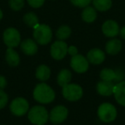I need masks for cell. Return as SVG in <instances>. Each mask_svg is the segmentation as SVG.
I'll use <instances>...</instances> for the list:
<instances>
[{
	"label": "cell",
	"mask_w": 125,
	"mask_h": 125,
	"mask_svg": "<svg viewBox=\"0 0 125 125\" xmlns=\"http://www.w3.org/2000/svg\"><path fill=\"white\" fill-rule=\"evenodd\" d=\"M68 53L70 54L71 57H73V56L76 55V54L78 53V50H77L76 47L74 46V45H70V47H68Z\"/></svg>",
	"instance_id": "30"
},
{
	"label": "cell",
	"mask_w": 125,
	"mask_h": 125,
	"mask_svg": "<svg viewBox=\"0 0 125 125\" xmlns=\"http://www.w3.org/2000/svg\"><path fill=\"white\" fill-rule=\"evenodd\" d=\"M100 78L102 81L111 82H118L117 77V70H113L111 69H103L100 72Z\"/></svg>",
	"instance_id": "18"
},
{
	"label": "cell",
	"mask_w": 125,
	"mask_h": 125,
	"mask_svg": "<svg viewBox=\"0 0 125 125\" xmlns=\"http://www.w3.org/2000/svg\"><path fill=\"white\" fill-rule=\"evenodd\" d=\"M119 33H120V35H121L122 38L125 40V27H123V28L120 29Z\"/></svg>",
	"instance_id": "31"
},
{
	"label": "cell",
	"mask_w": 125,
	"mask_h": 125,
	"mask_svg": "<svg viewBox=\"0 0 125 125\" xmlns=\"http://www.w3.org/2000/svg\"><path fill=\"white\" fill-rule=\"evenodd\" d=\"M113 94L116 102L121 105L125 106V81L115 84Z\"/></svg>",
	"instance_id": "13"
},
{
	"label": "cell",
	"mask_w": 125,
	"mask_h": 125,
	"mask_svg": "<svg viewBox=\"0 0 125 125\" xmlns=\"http://www.w3.org/2000/svg\"><path fill=\"white\" fill-rule=\"evenodd\" d=\"M7 86V80L4 76L0 75V91L4 90Z\"/></svg>",
	"instance_id": "29"
},
{
	"label": "cell",
	"mask_w": 125,
	"mask_h": 125,
	"mask_svg": "<svg viewBox=\"0 0 125 125\" xmlns=\"http://www.w3.org/2000/svg\"><path fill=\"white\" fill-rule=\"evenodd\" d=\"M3 39L8 48H15L21 44V34L14 28H9L4 30Z\"/></svg>",
	"instance_id": "6"
},
{
	"label": "cell",
	"mask_w": 125,
	"mask_h": 125,
	"mask_svg": "<svg viewBox=\"0 0 125 125\" xmlns=\"http://www.w3.org/2000/svg\"><path fill=\"white\" fill-rule=\"evenodd\" d=\"M68 109L63 105H57L51 111L49 119L53 124L62 123L68 116Z\"/></svg>",
	"instance_id": "10"
},
{
	"label": "cell",
	"mask_w": 125,
	"mask_h": 125,
	"mask_svg": "<svg viewBox=\"0 0 125 125\" xmlns=\"http://www.w3.org/2000/svg\"><path fill=\"white\" fill-rule=\"evenodd\" d=\"M82 18L84 21L87 23L94 22L97 18V11L95 8L92 6H87L84 8L82 13Z\"/></svg>",
	"instance_id": "19"
},
{
	"label": "cell",
	"mask_w": 125,
	"mask_h": 125,
	"mask_svg": "<svg viewBox=\"0 0 125 125\" xmlns=\"http://www.w3.org/2000/svg\"><path fill=\"white\" fill-rule=\"evenodd\" d=\"M33 99L40 104H49L55 99V92L47 84L40 83L33 89Z\"/></svg>",
	"instance_id": "1"
},
{
	"label": "cell",
	"mask_w": 125,
	"mask_h": 125,
	"mask_svg": "<svg viewBox=\"0 0 125 125\" xmlns=\"http://www.w3.org/2000/svg\"><path fill=\"white\" fill-rule=\"evenodd\" d=\"M35 76L40 82H45L51 76V70L48 66L45 64H41L37 68L35 72Z\"/></svg>",
	"instance_id": "21"
},
{
	"label": "cell",
	"mask_w": 125,
	"mask_h": 125,
	"mask_svg": "<svg viewBox=\"0 0 125 125\" xmlns=\"http://www.w3.org/2000/svg\"><path fill=\"white\" fill-rule=\"evenodd\" d=\"M23 21L27 26L30 27V28H34L37 25H39V19L37 16L33 12L27 13L24 16H23Z\"/></svg>",
	"instance_id": "23"
},
{
	"label": "cell",
	"mask_w": 125,
	"mask_h": 125,
	"mask_svg": "<svg viewBox=\"0 0 125 125\" xmlns=\"http://www.w3.org/2000/svg\"><path fill=\"white\" fill-rule=\"evenodd\" d=\"M6 62L10 66L16 67L20 63V56L14 48H7L5 53Z\"/></svg>",
	"instance_id": "17"
},
{
	"label": "cell",
	"mask_w": 125,
	"mask_h": 125,
	"mask_svg": "<svg viewBox=\"0 0 125 125\" xmlns=\"http://www.w3.org/2000/svg\"><path fill=\"white\" fill-rule=\"evenodd\" d=\"M119 26L113 20H107L102 25V32L108 38H114L119 33Z\"/></svg>",
	"instance_id": "11"
},
{
	"label": "cell",
	"mask_w": 125,
	"mask_h": 125,
	"mask_svg": "<svg viewBox=\"0 0 125 125\" xmlns=\"http://www.w3.org/2000/svg\"><path fill=\"white\" fill-rule=\"evenodd\" d=\"M9 5L13 10L19 11L24 6V0H9Z\"/></svg>",
	"instance_id": "25"
},
{
	"label": "cell",
	"mask_w": 125,
	"mask_h": 125,
	"mask_svg": "<svg viewBox=\"0 0 125 125\" xmlns=\"http://www.w3.org/2000/svg\"><path fill=\"white\" fill-rule=\"evenodd\" d=\"M2 18H3V11L0 10V21L2 20Z\"/></svg>",
	"instance_id": "32"
},
{
	"label": "cell",
	"mask_w": 125,
	"mask_h": 125,
	"mask_svg": "<svg viewBox=\"0 0 125 125\" xmlns=\"http://www.w3.org/2000/svg\"><path fill=\"white\" fill-rule=\"evenodd\" d=\"M115 83L111 82H105V81H101L98 82L97 84V92L102 96H111L113 94Z\"/></svg>",
	"instance_id": "14"
},
{
	"label": "cell",
	"mask_w": 125,
	"mask_h": 125,
	"mask_svg": "<svg viewBox=\"0 0 125 125\" xmlns=\"http://www.w3.org/2000/svg\"><path fill=\"white\" fill-rule=\"evenodd\" d=\"M92 2L95 10L99 11H106L112 5L111 0H93Z\"/></svg>",
	"instance_id": "22"
},
{
	"label": "cell",
	"mask_w": 125,
	"mask_h": 125,
	"mask_svg": "<svg viewBox=\"0 0 125 125\" xmlns=\"http://www.w3.org/2000/svg\"><path fill=\"white\" fill-rule=\"evenodd\" d=\"M116 115L117 111L116 107L110 103H103L98 109V116L104 123L113 122L116 119Z\"/></svg>",
	"instance_id": "4"
},
{
	"label": "cell",
	"mask_w": 125,
	"mask_h": 125,
	"mask_svg": "<svg viewBox=\"0 0 125 125\" xmlns=\"http://www.w3.org/2000/svg\"><path fill=\"white\" fill-rule=\"evenodd\" d=\"M10 109L13 115L16 116H21L25 115L29 110V103L24 98H16L10 103Z\"/></svg>",
	"instance_id": "7"
},
{
	"label": "cell",
	"mask_w": 125,
	"mask_h": 125,
	"mask_svg": "<svg viewBox=\"0 0 125 125\" xmlns=\"http://www.w3.org/2000/svg\"><path fill=\"white\" fill-rule=\"evenodd\" d=\"M28 117L34 125H44L49 119L47 110L42 105H35L28 111Z\"/></svg>",
	"instance_id": "2"
},
{
	"label": "cell",
	"mask_w": 125,
	"mask_h": 125,
	"mask_svg": "<svg viewBox=\"0 0 125 125\" xmlns=\"http://www.w3.org/2000/svg\"><path fill=\"white\" fill-rule=\"evenodd\" d=\"M93 0H70V2L73 5L79 8H85L90 4Z\"/></svg>",
	"instance_id": "26"
},
{
	"label": "cell",
	"mask_w": 125,
	"mask_h": 125,
	"mask_svg": "<svg viewBox=\"0 0 125 125\" xmlns=\"http://www.w3.org/2000/svg\"><path fill=\"white\" fill-rule=\"evenodd\" d=\"M31 7L33 8H40L45 3V0H27Z\"/></svg>",
	"instance_id": "28"
},
{
	"label": "cell",
	"mask_w": 125,
	"mask_h": 125,
	"mask_svg": "<svg viewBox=\"0 0 125 125\" xmlns=\"http://www.w3.org/2000/svg\"><path fill=\"white\" fill-rule=\"evenodd\" d=\"M72 74L67 69H63V70H61L60 72L57 75V82L60 87H64V86L68 85L69 83L71 81Z\"/></svg>",
	"instance_id": "20"
},
{
	"label": "cell",
	"mask_w": 125,
	"mask_h": 125,
	"mask_svg": "<svg viewBox=\"0 0 125 125\" xmlns=\"http://www.w3.org/2000/svg\"><path fill=\"white\" fill-rule=\"evenodd\" d=\"M71 34V29L69 26L66 25H63V26H61L60 28L57 29V38L59 40H64L66 39H68L69 37Z\"/></svg>",
	"instance_id": "24"
},
{
	"label": "cell",
	"mask_w": 125,
	"mask_h": 125,
	"mask_svg": "<svg viewBox=\"0 0 125 125\" xmlns=\"http://www.w3.org/2000/svg\"><path fill=\"white\" fill-rule=\"evenodd\" d=\"M8 100H9L8 94L4 92V90L0 91V110L5 107L6 104H8Z\"/></svg>",
	"instance_id": "27"
},
{
	"label": "cell",
	"mask_w": 125,
	"mask_h": 125,
	"mask_svg": "<svg viewBox=\"0 0 125 125\" xmlns=\"http://www.w3.org/2000/svg\"><path fill=\"white\" fill-rule=\"evenodd\" d=\"M68 47L63 40H57L51 46V55L56 60H61L68 54Z\"/></svg>",
	"instance_id": "9"
},
{
	"label": "cell",
	"mask_w": 125,
	"mask_h": 125,
	"mask_svg": "<svg viewBox=\"0 0 125 125\" xmlns=\"http://www.w3.org/2000/svg\"><path fill=\"white\" fill-rule=\"evenodd\" d=\"M21 50L28 56H33L38 51V45L36 41L32 39L24 40L21 43Z\"/></svg>",
	"instance_id": "15"
},
{
	"label": "cell",
	"mask_w": 125,
	"mask_h": 125,
	"mask_svg": "<svg viewBox=\"0 0 125 125\" xmlns=\"http://www.w3.org/2000/svg\"><path fill=\"white\" fill-rule=\"evenodd\" d=\"M70 66L76 73H85L89 68V62L84 56L76 54L71 57Z\"/></svg>",
	"instance_id": "8"
},
{
	"label": "cell",
	"mask_w": 125,
	"mask_h": 125,
	"mask_svg": "<svg viewBox=\"0 0 125 125\" xmlns=\"http://www.w3.org/2000/svg\"><path fill=\"white\" fill-rule=\"evenodd\" d=\"M122 50V42L117 39L109 40L105 45V51L110 55H116Z\"/></svg>",
	"instance_id": "16"
},
{
	"label": "cell",
	"mask_w": 125,
	"mask_h": 125,
	"mask_svg": "<svg viewBox=\"0 0 125 125\" xmlns=\"http://www.w3.org/2000/svg\"><path fill=\"white\" fill-rule=\"evenodd\" d=\"M33 38L36 43L45 45L51 42L52 39V31L48 25L39 24L33 28Z\"/></svg>",
	"instance_id": "3"
},
{
	"label": "cell",
	"mask_w": 125,
	"mask_h": 125,
	"mask_svg": "<svg viewBox=\"0 0 125 125\" xmlns=\"http://www.w3.org/2000/svg\"><path fill=\"white\" fill-rule=\"evenodd\" d=\"M62 96L64 99L70 101H77L82 99L83 95V89L78 84L69 83L68 85L62 87Z\"/></svg>",
	"instance_id": "5"
},
{
	"label": "cell",
	"mask_w": 125,
	"mask_h": 125,
	"mask_svg": "<svg viewBox=\"0 0 125 125\" xmlns=\"http://www.w3.org/2000/svg\"><path fill=\"white\" fill-rule=\"evenodd\" d=\"M87 58L92 64H100L105 59L104 52L99 48H94L87 52Z\"/></svg>",
	"instance_id": "12"
}]
</instances>
